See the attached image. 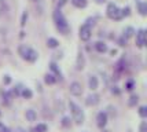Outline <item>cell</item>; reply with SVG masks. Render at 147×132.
I'll return each mask as SVG.
<instances>
[{
    "instance_id": "1",
    "label": "cell",
    "mask_w": 147,
    "mask_h": 132,
    "mask_svg": "<svg viewBox=\"0 0 147 132\" xmlns=\"http://www.w3.org/2000/svg\"><path fill=\"white\" fill-rule=\"evenodd\" d=\"M52 19H54L55 28L58 29L59 33H62V35H65V36L70 33V25L67 24V19H66V17L62 14L61 8H58L57 11H54V14H52Z\"/></svg>"
},
{
    "instance_id": "2",
    "label": "cell",
    "mask_w": 147,
    "mask_h": 132,
    "mask_svg": "<svg viewBox=\"0 0 147 132\" xmlns=\"http://www.w3.org/2000/svg\"><path fill=\"white\" fill-rule=\"evenodd\" d=\"M67 106H69V110H70L71 121L76 125H83L84 121H85V113H84V110L81 109V106L77 105L74 101H69L67 102Z\"/></svg>"
},
{
    "instance_id": "3",
    "label": "cell",
    "mask_w": 147,
    "mask_h": 132,
    "mask_svg": "<svg viewBox=\"0 0 147 132\" xmlns=\"http://www.w3.org/2000/svg\"><path fill=\"white\" fill-rule=\"evenodd\" d=\"M18 55L24 61H26V62H36L38 58V54L37 51H34L32 48V47H29V45H26V44H21V45H18Z\"/></svg>"
},
{
    "instance_id": "4",
    "label": "cell",
    "mask_w": 147,
    "mask_h": 132,
    "mask_svg": "<svg viewBox=\"0 0 147 132\" xmlns=\"http://www.w3.org/2000/svg\"><path fill=\"white\" fill-rule=\"evenodd\" d=\"M106 15H107V18L114 19V21H120V19H122L121 8L117 6V4H114V3H109V4H107Z\"/></svg>"
},
{
    "instance_id": "5",
    "label": "cell",
    "mask_w": 147,
    "mask_h": 132,
    "mask_svg": "<svg viewBox=\"0 0 147 132\" xmlns=\"http://www.w3.org/2000/svg\"><path fill=\"white\" fill-rule=\"evenodd\" d=\"M78 36H80V39H81L83 41H88V40L92 37V26L88 25V24L85 22L84 25L80 26V29H78Z\"/></svg>"
},
{
    "instance_id": "6",
    "label": "cell",
    "mask_w": 147,
    "mask_h": 132,
    "mask_svg": "<svg viewBox=\"0 0 147 132\" xmlns=\"http://www.w3.org/2000/svg\"><path fill=\"white\" fill-rule=\"evenodd\" d=\"M95 121H96V127H98L99 129L106 128L107 123H109V116H107V113H106L105 110H102V112H98Z\"/></svg>"
},
{
    "instance_id": "7",
    "label": "cell",
    "mask_w": 147,
    "mask_h": 132,
    "mask_svg": "<svg viewBox=\"0 0 147 132\" xmlns=\"http://www.w3.org/2000/svg\"><path fill=\"white\" fill-rule=\"evenodd\" d=\"M69 92H70V95H73V96H81L84 92L83 84L78 83V81L70 83V85H69Z\"/></svg>"
},
{
    "instance_id": "8",
    "label": "cell",
    "mask_w": 147,
    "mask_h": 132,
    "mask_svg": "<svg viewBox=\"0 0 147 132\" xmlns=\"http://www.w3.org/2000/svg\"><path fill=\"white\" fill-rule=\"evenodd\" d=\"M99 103H100V96L98 94H95V92L90 94L85 98V105L88 107H95V106H98Z\"/></svg>"
},
{
    "instance_id": "9",
    "label": "cell",
    "mask_w": 147,
    "mask_h": 132,
    "mask_svg": "<svg viewBox=\"0 0 147 132\" xmlns=\"http://www.w3.org/2000/svg\"><path fill=\"white\" fill-rule=\"evenodd\" d=\"M136 33V45L139 47V48H143L144 45H146V30L144 29H139L138 32H135Z\"/></svg>"
},
{
    "instance_id": "10",
    "label": "cell",
    "mask_w": 147,
    "mask_h": 132,
    "mask_svg": "<svg viewBox=\"0 0 147 132\" xmlns=\"http://www.w3.org/2000/svg\"><path fill=\"white\" fill-rule=\"evenodd\" d=\"M13 99L14 98H13V95H11V92H10V89L1 92V102H3L4 106H10L13 103Z\"/></svg>"
},
{
    "instance_id": "11",
    "label": "cell",
    "mask_w": 147,
    "mask_h": 132,
    "mask_svg": "<svg viewBox=\"0 0 147 132\" xmlns=\"http://www.w3.org/2000/svg\"><path fill=\"white\" fill-rule=\"evenodd\" d=\"M88 88L91 91H96L99 88V80L96 76H90L88 77Z\"/></svg>"
},
{
    "instance_id": "12",
    "label": "cell",
    "mask_w": 147,
    "mask_h": 132,
    "mask_svg": "<svg viewBox=\"0 0 147 132\" xmlns=\"http://www.w3.org/2000/svg\"><path fill=\"white\" fill-rule=\"evenodd\" d=\"M25 118H26V121H29V123H34V121L37 120V113H36V110H33V109H26L25 110Z\"/></svg>"
},
{
    "instance_id": "13",
    "label": "cell",
    "mask_w": 147,
    "mask_h": 132,
    "mask_svg": "<svg viewBox=\"0 0 147 132\" xmlns=\"http://www.w3.org/2000/svg\"><path fill=\"white\" fill-rule=\"evenodd\" d=\"M71 125H73V121H71L70 116H63V117L61 118V127H62V128L69 129V128H71Z\"/></svg>"
},
{
    "instance_id": "14",
    "label": "cell",
    "mask_w": 147,
    "mask_h": 132,
    "mask_svg": "<svg viewBox=\"0 0 147 132\" xmlns=\"http://www.w3.org/2000/svg\"><path fill=\"white\" fill-rule=\"evenodd\" d=\"M94 47H95V50L99 52V54H105V52H107V44L105 43V41H96L94 44Z\"/></svg>"
},
{
    "instance_id": "15",
    "label": "cell",
    "mask_w": 147,
    "mask_h": 132,
    "mask_svg": "<svg viewBox=\"0 0 147 132\" xmlns=\"http://www.w3.org/2000/svg\"><path fill=\"white\" fill-rule=\"evenodd\" d=\"M139 101H140V98H139V95L138 94H131L128 99V106L129 107H136L139 105Z\"/></svg>"
},
{
    "instance_id": "16",
    "label": "cell",
    "mask_w": 147,
    "mask_h": 132,
    "mask_svg": "<svg viewBox=\"0 0 147 132\" xmlns=\"http://www.w3.org/2000/svg\"><path fill=\"white\" fill-rule=\"evenodd\" d=\"M57 81L58 79L55 77V74H52V73H45L44 74V83L47 85H54Z\"/></svg>"
},
{
    "instance_id": "17",
    "label": "cell",
    "mask_w": 147,
    "mask_h": 132,
    "mask_svg": "<svg viewBox=\"0 0 147 132\" xmlns=\"http://www.w3.org/2000/svg\"><path fill=\"white\" fill-rule=\"evenodd\" d=\"M50 69H51L52 74H55V77H57L58 80H62V72H61V69L58 68L57 63H50Z\"/></svg>"
},
{
    "instance_id": "18",
    "label": "cell",
    "mask_w": 147,
    "mask_h": 132,
    "mask_svg": "<svg viewBox=\"0 0 147 132\" xmlns=\"http://www.w3.org/2000/svg\"><path fill=\"white\" fill-rule=\"evenodd\" d=\"M84 66H85V58L84 55L80 52L78 55H77V61H76V69L77 70H83Z\"/></svg>"
},
{
    "instance_id": "19",
    "label": "cell",
    "mask_w": 147,
    "mask_h": 132,
    "mask_svg": "<svg viewBox=\"0 0 147 132\" xmlns=\"http://www.w3.org/2000/svg\"><path fill=\"white\" fill-rule=\"evenodd\" d=\"M21 98H24V99H26V101H29V99H32L33 98V91L30 89V88H22L21 89Z\"/></svg>"
},
{
    "instance_id": "20",
    "label": "cell",
    "mask_w": 147,
    "mask_h": 132,
    "mask_svg": "<svg viewBox=\"0 0 147 132\" xmlns=\"http://www.w3.org/2000/svg\"><path fill=\"white\" fill-rule=\"evenodd\" d=\"M30 132H48V125L44 123H38L37 125H34L30 129Z\"/></svg>"
},
{
    "instance_id": "21",
    "label": "cell",
    "mask_w": 147,
    "mask_h": 132,
    "mask_svg": "<svg viewBox=\"0 0 147 132\" xmlns=\"http://www.w3.org/2000/svg\"><path fill=\"white\" fill-rule=\"evenodd\" d=\"M138 11H139V14L140 15H143V17H146L147 15V3L146 1H138Z\"/></svg>"
},
{
    "instance_id": "22",
    "label": "cell",
    "mask_w": 147,
    "mask_h": 132,
    "mask_svg": "<svg viewBox=\"0 0 147 132\" xmlns=\"http://www.w3.org/2000/svg\"><path fill=\"white\" fill-rule=\"evenodd\" d=\"M124 88H125V91H128V92H132L135 88H136V83H135L134 79H128V80L125 81V85H124Z\"/></svg>"
},
{
    "instance_id": "23",
    "label": "cell",
    "mask_w": 147,
    "mask_h": 132,
    "mask_svg": "<svg viewBox=\"0 0 147 132\" xmlns=\"http://www.w3.org/2000/svg\"><path fill=\"white\" fill-rule=\"evenodd\" d=\"M22 88H24V87H22L21 84H17V85H15L14 88H11V89H10V92H11V95H13L14 99L21 96V89H22Z\"/></svg>"
},
{
    "instance_id": "24",
    "label": "cell",
    "mask_w": 147,
    "mask_h": 132,
    "mask_svg": "<svg viewBox=\"0 0 147 132\" xmlns=\"http://www.w3.org/2000/svg\"><path fill=\"white\" fill-rule=\"evenodd\" d=\"M71 4L77 8H85L88 4V0H70Z\"/></svg>"
},
{
    "instance_id": "25",
    "label": "cell",
    "mask_w": 147,
    "mask_h": 132,
    "mask_svg": "<svg viewBox=\"0 0 147 132\" xmlns=\"http://www.w3.org/2000/svg\"><path fill=\"white\" fill-rule=\"evenodd\" d=\"M58 45H59V41H58L57 39H54V37H48L47 39V47L48 48H58Z\"/></svg>"
},
{
    "instance_id": "26",
    "label": "cell",
    "mask_w": 147,
    "mask_h": 132,
    "mask_svg": "<svg viewBox=\"0 0 147 132\" xmlns=\"http://www.w3.org/2000/svg\"><path fill=\"white\" fill-rule=\"evenodd\" d=\"M138 114H139V117L142 120H146L147 118V106L142 105V106L138 107Z\"/></svg>"
},
{
    "instance_id": "27",
    "label": "cell",
    "mask_w": 147,
    "mask_h": 132,
    "mask_svg": "<svg viewBox=\"0 0 147 132\" xmlns=\"http://www.w3.org/2000/svg\"><path fill=\"white\" fill-rule=\"evenodd\" d=\"M134 35H135V29L132 28V26H128V28L124 30V35H122V36L128 40V39H131L132 36H134Z\"/></svg>"
},
{
    "instance_id": "28",
    "label": "cell",
    "mask_w": 147,
    "mask_h": 132,
    "mask_svg": "<svg viewBox=\"0 0 147 132\" xmlns=\"http://www.w3.org/2000/svg\"><path fill=\"white\" fill-rule=\"evenodd\" d=\"M115 110H117V109H115L114 106H107V109H106L105 112L107 113V116H109V117H114L115 114H117V112H115Z\"/></svg>"
},
{
    "instance_id": "29",
    "label": "cell",
    "mask_w": 147,
    "mask_h": 132,
    "mask_svg": "<svg viewBox=\"0 0 147 132\" xmlns=\"http://www.w3.org/2000/svg\"><path fill=\"white\" fill-rule=\"evenodd\" d=\"M110 92L113 95H115V96H118V95H121V89H120V87H117V85H111L110 87Z\"/></svg>"
},
{
    "instance_id": "30",
    "label": "cell",
    "mask_w": 147,
    "mask_h": 132,
    "mask_svg": "<svg viewBox=\"0 0 147 132\" xmlns=\"http://www.w3.org/2000/svg\"><path fill=\"white\" fill-rule=\"evenodd\" d=\"M121 15H122V18H124V17H129V15H131V8H129L128 6L124 7L121 10Z\"/></svg>"
},
{
    "instance_id": "31",
    "label": "cell",
    "mask_w": 147,
    "mask_h": 132,
    "mask_svg": "<svg viewBox=\"0 0 147 132\" xmlns=\"http://www.w3.org/2000/svg\"><path fill=\"white\" fill-rule=\"evenodd\" d=\"M0 132H14L10 127H7V125H4L1 121H0Z\"/></svg>"
},
{
    "instance_id": "32",
    "label": "cell",
    "mask_w": 147,
    "mask_h": 132,
    "mask_svg": "<svg viewBox=\"0 0 147 132\" xmlns=\"http://www.w3.org/2000/svg\"><path fill=\"white\" fill-rule=\"evenodd\" d=\"M139 132H147V121H142L139 124Z\"/></svg>"
},
{
    "instance_id": "33",
    "label": "cell",
    "mask_w": 147,
    "mask_h": 132,
    "mask_svg": "<svg viewBox=\"0 0 147 132\" xmlns=\"http://www.w3.org/2000/svg\"><path fill=\"white\" fill-rule=\"evenodd\" d=\"M26 19H28V13H24L22 14V19H21V26H25Z\"/></svg>"
},
{
    "instance_id": "34",
    "label": "cell",
    "mask_w": 147,
    "mask_h": 132,
    "mask_svg": "<svg viewBox=\"0 0 147 132\" xmlns=\"http://www.w3.org/2000/svg\"><path fill=\"white\" fill-rule=\"evenodd\" d=\"M127 41H128V40H127V39L124 37V36H121V37L118 39V44H120V45H125V44H127Z\"/></svg>"
},
{
    "instance_id": "35",
    "label": "cell",
    "mask_w": 147,
    "mask_h": 132,
    "mask_svg": "<svg viewBox=\"0 0 147 132\" xmlns=\"http://www.w3.org/2000/svg\"><path fill=\"white\" fill-rule=\"evenodd\" d=\"M3 83H4V84H10V83H11V77H10V76H4V77H3Z\"/></svg>"
},
{
    "instance_id": "36",
    "label": "cell",
    "mask_w": 147,
    "mask_h": 132,
    "mask_svg": "<svg viewBox=\"0 0 147 132\" xmlns=\"http://www.w3.org/2000/svg\"><path fill=\"white\" fill-rule=\"evenodd\" d=\"M66 1H67V0H61V1H58V8H61L62 6H65Z\"/></svg>"
},
{
    "instance_id": "37",
    "label": "cell",
    "mask_w": 147,
    "mask_h": 132,
    "mask_svg": "<svg viewBox=\"0 0 147 132\" xmlns=\"http://www.w3.org/2000/svg\"><path fill=\"white\" fill-rule=\"evenodd\" d=\"M14 132H26V129H24L22 127H18V128H17V129H15Z\"/></svg>"
},
{
    "instance_id": "38",
    "label": "cell",
    "mask_w": 147,
    "mask_h": 132,
    "mask_svg": "<svg viewBox=\"0 0 147 132\" xmlns=\"http://www.w3.org/2000/svg\"><path fill=\"white\" fill-rule=\"evenodd\" d=\"M96 4H103V3H106V0H95Z\"/></svg>"
},
{
    "instance_id": "39",
    "label": "cell",
    "mask_w": 147,
    "mask_h": 132,
    "mask_svg": "<svg viewBox=\"0 0 147 132\" xmlns=\"http://www.w3.org/2000/svg\"><path fill=\"white\" fill-rule=\"evenodd\" d=\"M100 131H102V132H111V131H109V129H106V128H102Z\"/></svg>"
},
{
    "instance_id": "40",
    "label": "cell",
    "mask_w": 147,
    "mask_h": 132,
    "mask_svg": "<svg viewBox=\"0 0 147 132\" xmlns=\"http://www.w3.org/2000/svg\"><path fill=\"white\" fill-rule=\"evenodd\" d=\"M0 117H1V110H0Z\"/></svg>"
},
{
    "instance_id": "41",
    "label": "cell",
    "mask_w": 147,
    "mask_h": 132,
    "mask_svg": "<svg viewBox=\"0 0 147 132\" xmlns=\"http://www.w3.org/2000/svg\"><path fill=\"white\" fill-rule=\"evenodd\" d=\"M30 1H37V0H30Z\"/></svg>"
}]
</instances>
